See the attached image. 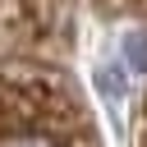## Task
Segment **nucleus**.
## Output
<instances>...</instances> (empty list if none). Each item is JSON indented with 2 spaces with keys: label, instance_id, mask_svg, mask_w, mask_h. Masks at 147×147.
Masks as SVG:
<instances>
[{
  "label": "nucleus",
  "instance_id": "1",
  "mask_svg": "<svg viewBox=\"0 0 147 147\" xmlns=\"http://www.w3.org/2000/svg\"><path fill=\"white\" fill-rule=\"evenodd\" d=\"M0 147H96V138L64 83L0 69Z\"/></svg>",
  "mask_w": 147,
  "mask_h": 147
},
{
  "label": "nucleus",
  "instance_id": "2",
  "mask_svg": "<svg viewBox=\"0 0 147 147\" xmlns=\"http://www.w3.org/2000/svg\"><path fill=\"white\" fill-rule=\"evenodd\" d=\"M138 147H147V110H142V133H138Z\"/></svg>",
  "mask_w": 147,
  "mask_h": 147
}]
</instances>
